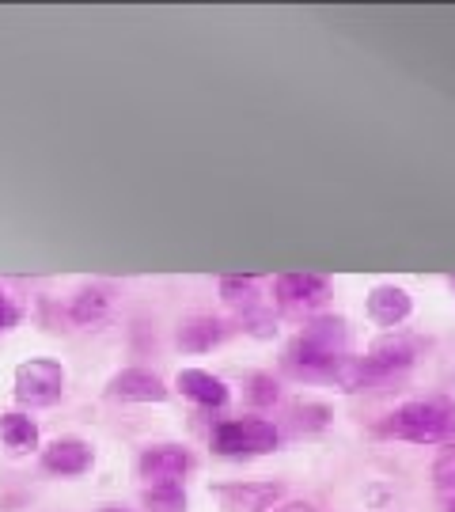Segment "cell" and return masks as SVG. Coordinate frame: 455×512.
Masks as SVG:
<instances>
[{
    "label": "cell",
    "mask_w": 455,
    "mask_h": 512,
    "mask_svg": "<svg viewBox=\"0 0 455 512\" xmlns=\"http://www.w3.org/2000/svg\"><path fill=\"white\" fill-rule=\"evenodd\" d=\"M349 323L342 315H311L304 327L296 330L281 365L289 368L296 380H338V372L349 357Z\"/></svg>",
    "instance_id": "obj_1"
},
{
    "label": "cell",
    "mask_w": 455,
    "mask_h": 512,
    "mask_svg": "<svg viewBox=\"0 0 455 512\" xmlns=\"http://www.w3.org/2000/svg\"><path fill=\"white\" fill-rule=\"evenodd\" d=\"M421 349H425V342L418 334H406V330L383 334L364 349L361 357H349L334 384L342 391H387V387L402 384L414 372Z\"/></svg>",
    "instance_id": "obj_2"
},
{
    "label": "cell",
    "mask_w": 455,
    "mask_h": 512,
    "mask_svg": "<svg viewBox=\"0 0 455 512\" xmlns=\"http://www.w3.org/2000/svg\"><path fill=\"white\" fill-rule=\"evenodd\" d=\"M391 440L414 448H444L455 440V399L452 395H418L399 403L380 425Z\"/></svg>",
    "instance_id": "obj_3"
},
{
    "label": "cell",
    "mask_w": 455,
    "mask_h": 512,
    "mask_svg": "<svg viewBox=\"0 0 455 512\" xmlns=\"http://www.w3.org/2000/svg\"><path fill=\"white\" fill-rule=\"evenodd\" d=\"M213 452L224 459H255L270 456L281 448V429L270 418H258V414H243V418H224L213 425L209 433Z\"/></svg>",
    "instance_id": "obj_4"
},
{
    "label": "cell",
    "mask_w": 455,
    "mask_h": 512,
    "mask_svg": "<svg viewBox=\"0 0 455 512\" xmlns=\"http://www.w3.org/2000/svg\"><path fill=\"white\" fill-rule=\"evenodd\" d=\"M65 395V368L50 357H35L16 368V399L23 406H54Z\"/></svg>",
    "instance_id": "obj_5"
},
{
    "label": "cell",
    "mask_w": 455,
    "mask_h": 512,
    "mask_svg": "<svg viewBox=\"0 0 455 512\" xmlns=\"http://www.w3.org/2000/svg\"><path fill=\"white\" fill-rule=\"evenodd\" d=\"M213 497L224 512H273L285 497V482L277 478H255V482H220Z\"/></svg>",
    "instance_id": "obj_6"
},
{
    "label": "cell",
    "mask_w": 455,
    "mask_h": 512,
    "mask_svg": "<svg viewBox=\"0 0 455 512\" xmlns=\"http://www.w3.org/2000/svg\"><path fill=\"white\" fill-rule=\"evenodd\" d=\"M364 315H368V323L372 327H380L383 334H395L410 323V315H414V296L406 285H395V281H380V285H372L368 296H364Z\"/></svg>",
    "instance_id": "obj_7"
},
{
    "label": "cell",
    "mask_w": 455,
    "mask_h": 512,
    "mask_svg": "<svg viewBox=\"0 0 455 512\" xmlns=\"http://www.w3.org/2000/svg\"><path fill=\"white\" fill-rule=\"evenodd\" d=\"M137 471L148 486H164V482H182L194 471V456L182 444H148L137 456Z\"/></svg>",
    "instance_id": "obj_8"
},
{
    "label": "cell",
    "mask_w": 455,
    "mask_h": 512,
    "mask_svg": "<svg viewBox=\"0 0 455 512\" xmlns=\"http://www.w3.org/2000/svg\"><path fill=\"white\" fill-rule=\"evenodd\" d=\"M330 296V277L323 274H281L273 277V300L289 311L319 308Z\"/></svg>",
    "instance_id": "obj_9"
},
{
    "label": "cell",
    "mask_w": 455,
    "mask_h": 512,
    "mask_svg": "<svg viewBox=\"0 0 455 512\" xmlns=\"http://www.w3.org/2000/svg\"><path fill=\"white\" fill-rule=\"evenodd\" d=\"M107 395L122 403H167V384L148 368H122L110 376Z\"/></svg>",
    "instance_id": "obj_10"
},
{
    "label": "cell",
    "mask_w": 455,
    "mask_h": 512,
    "mask_svg": "<svg viewBox=\"0 0 455 512\" xmlns=\"http://www.w3.org/2000/svg\"><path fill=\"white\" fill-rule=\"evenodd\" d=\"M175 387L182 391V399H190L201 410H224L232 403V387L213 372H205V368H179Z\"/></svg>",
    "instance_id": "obj_11"
},
{
    "label": "cell",
    "mask_w": 455,
    "mask_h": 512,
    "mask_svg": "<svg viewBox=\"0 0 455 512\" xmlns=\"http://www.w3.org/2000/svg\"><path fill=\"white\" fill-rule=\"evenodd\" d=\"M91 459H95L91 456V444H84V440H76V437H61L42 452V467H46L50 475L73 478L88 471Z\"/></svg>",
    "instance_id": "obj_12"
},
{
    "label": "cell",
    "mask_w": 455,
    "mask_h": 512,
    "mask_svg": "<svg viewBox=\"0 0 455 512\" xmlns=\"http://www.w3.org/2000/svg\"><path fill=\"white\" fill-rule=\"evenodd\" d=\"M228 334H232V327L220 315H190L179 327V346L186 353H205V349L220 346Z\"/></svg>",
    "instance_id": "obj_13"
},
{
    "label": "cell",
    "mask_w": 455,
    "mask_h": 512,
    "mask_svg": "<svg viewBox=\"0 0 455 512\" xmlns=\"http://www.w3.org/2000/svg\"><path fill=\"white\" fill-rule=\"evenodd\" d=\"M0 444L23 456V452L38 448V425L27 414H0Z\"/></svg>",
    "instance_id": "obj_14"
},
{
    "label": "cell",
    "mask_w": 455,
    "mask_h": 512,
    "mask_svg": "<svg viewBox=\"0 0 455 512\" xmlns=\"http://www.w3.org/2000/svg\"><path fill=\"white\" fill-rule=\"evenodd\" d=\"M429 482L444 501L455 497V440H448L444 448H437V456L429 463Z\"/></svg>",
    "instance_id": "obj_15"
},
{
    "label": "cell",
    "mask_w": 455,
    "mask_h": 512,
    "mask_svg": "<svg viewBox=\"0 0 455 512\" xmlns=\"http://www.w3.org/2000/svg\"><path fill=\"white\" fill-rule=\"evenodd\" d=\"M220 296L228 300V304H243V311L255 308L258 304V277L255 274H228L217 281Z\"/></svg>",
    "instance_id": "obj_16"
},
{
    "label": "cell",
    "mask_w": 455,
    "mask_h": 512,
    "mask_svg": "<svg viewBox=\"0 0 455 512\" xmlns=\"http://www.w3.org/2000/svg\"><path fill=\"white\" fill-rule=\"evenodd\" d=\"M247 403L255 410H270L281 403V380L273 372H251L247 376Z\"/></svg>",
    "instance_id": "obj_17"
},
{
    "label": "cell",
    "mask_w": 455,
    "mask_h": 512,
    "mask_svg": "<svg viewBox=\"0 0 455 512\" xmlns=\"http://www.w3.org/2000/svg\"><path fill=\"white\" fill-rule=\"evenodd\" d=\"M186 490L182 482H164V486H148L145 490V509L148 512H186Z\"/></svg>",
    "instance_id": "obj_18"
},
{
    "label": "cell",
    "mask_w": 455,
    "mask_h": 512,
    "mask_svg": "<svg viewBox=\"0 0 455 512\" xmlns=\"http://www.w3.org/2000/svg\"><path fill=\"white\" fill-rule=\"evenodd\" d=\"M103 315H107V293H103V289H84V293H76L73 323L91 327V323H99Z\"/></svg>",
    "instance_id": "obj_19"
},
{
    "label": "cell",
    "mask_w": 455,
    "mask_h": 512,
    "mask_svg": "<svg viewBox=\"0 0 455 512\" xmlns=\"http://www.w3.org/2000/svg\"><path fill=\"white\" fill-rule=\"evenodd\" d=\"M330 418H334V410H330L327 403H311V399H304V403L292 406V425H296V429H304V433H319V429H327Z\"/></svg>",
    "instance_id": "obj_20"
},
{
    "label": "cell",
    "mask_w": 455,
    "mask_h": 512,
    "mask_svg": "<svg viewBox=\"0 0 455 512\" xmlns=\"http://www.w3.org/2000/svg\"><path fill=\"white\" fill-rule=\"evenodd\" d=\"M243 330L255 334V338H273V334H277V315L255 304V308L243 311Z\"/></svg>",
    "instance_id": "obj_21"
},
{
    "label": "cell",
    "mask_w": 455,
    "mask_h": 512,
    "mask_svg": "<svg viewBox=\"0 0 455 512\" xmlns=\"http://www.w3.org/2000/svg\"><path fill=\"white\" fill-rule=\"evenodd\" d=\"M19 323V311H16V304L8 300V296L0 293V330H12Z\"/></svg>",
    "instance_id": "obj_22"
},
{
    "label": "cell",
    "mask_w": 455,
    "mask_h": 512,
    "mask_svg": "<svg viewBox=\"0 0 455 512\" xmlns=\"http://www.w3.org/2000/svg\"><path fill=\"white\" fill-rule=\"evenodd\" d=\"M273 512H319V509H315L311 501H281Z\"/></svg>",
    "instance_id": "obj_23"
},
{
    "label": "cell",
    "mask_w": 455,
    "mask_h": 512,
    "mask_svg": "<svg viewBox=\"0 0 455 512\" xmlns=\"http://www.w3.org/2000/svg\"><path fill=\"white\" fill-rule=\"evenodd\" d=\"M440 512H455V497H448V501H444V509Z\"/></svg>",
    "instance_id": "obj_24"
},
{
    "label": "cell",
    "mask_w": 455,
    "mask_h": 512,
    "mask_svg": "<svg viewBox=\"0 0 455 512\" xmlns=\"http://www.w3.org/2000/svg\"><path fill=\"white\" fill-rule=\"evenodd\" d=\"M103 512H129V509H118V505H107Z\"/></svg>",
    "instance_id": "obj_25"
},
{
    "label": "cell",
    "mask_w": 455,
    "mask_h": 512,
    "mask_svg": "<svg viewBox=\"0 0 455 512\" xmlns=\"http://www.w3.org/2000/svg\"><path fill=\"white\" fill-rule=\"evenodd\" d=\"M448 293L455 296V277H448Z\"/></svg>",
    "instance_id": "obj_26"
}]
</instances>
